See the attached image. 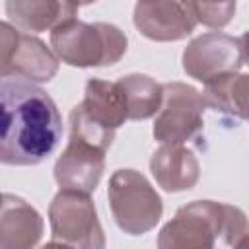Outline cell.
<instances>
[{"label": "cell", "mask_w": 249, "mask_h": 249, "mask_svg": "<svg viewBox=\"0 0 249 249\" xmlns=\"http://www.w3.org/2000/svg\"><path fill=\"white\" fill-rule=\"evenodd\" d=\"M0 160L4 165H37L58 144L60 113L51 95L23 78L0 80Z\"/></svg>", "instance_id": "6da1fadb"}, {"label": "cell", "mask_w": 249, "mask_h": 249, "mask_svg": "<svg viewBox=\"0 0 249 249\" xmlns=\"http://www.w3.org/2000/svg\"><path fill=\"white\" fill-rule=\"evenodd\" d=\"M249 233L241 208L214 200H193L160 230L158 249H235Z\"/></svg>", "instance_id": "7a4b0ae2"}, {"label": "cell", "mask_w": 249, "mask_h": 249, "mask_svg": "<svg viewBox=\"0 0 249 249\" xmlns=\"http://www.w3.org/2000/svg\"><path fill=\"white\" fill-rule=\"evenodd\" d=\"M51 47L58 60L70 66H111L126 53V35L117 25L74 18L51 31Z\"/></svg>", "instance_id": "3957f363"}, {"label": "cell", "mask_w": 249, "mask_h": 249, "mask_svg": "<svg viewBox=\"0 0 249 249\" xmlns=\"http://www.w3.org/2000/svg\"><path fill=\"white\" fill-rule=\"evenodd\" d=\"M107 196L117 226L130 235L150 231L163 214L160 195L134 169H117L109 179Z\"/></svg>", "instance_id": "277c9868"}, {"label": "cell", "mask_w": 249, "mask_h": 249, "mask_svg": "<svg viewBox=\"0 0 249 249\" xmlns=\"http://www.w3.org/2000/svg\"><path fill=\"white\" fill-rule=\"evenodd\" d=\"M53 239L74 249H105L95 204L86 193L60 189L49 204Z\"/></svg>", "instance_id": "5b68a950"}, {"label": "cell", "mask_w": 249, "mask_h": 249, "mask_svg": "<svg viewBox=\"0 0 249 249\" xmlns=\"http://www.w3.org/2000/svg\"><path fill=\"white\" fill-rule=\"evenodd\" d=\"M202 93L183 82L163 84V103L154 123V138L167 146H183L202 130L206 109Z\"/></svg>", "instance_id": "8992f818"}, {"label": "cell", "mask_w": 249, "mask_h": 249, "mask_svg": "<svg viewBox=\"0 0 249 249\" xmlns=\"http://www.w3.org/2000/svg\"><path fill=\"white\" fill-rule=\"evenodd\" d=\"M58 70V56L37 37L0 23V74L27 82H49Z\"/></svg>", "instance_id": "52a82bcc"}, {"label": "cell", "mask_w": 249, "mask_h": 249, "mask_svg": "<svg viewBox=\"0 0 249 249\" xmlns=\"http://www.w3.org/2000/svg\"><path fill=\"white\" fill-rule=\"evenodd\" d=\"M241 64V41L218 31L193 39L183 51V70L202 84H208L224 74H235Z\"/></svg>", "instance_id": "ba28073f"}, {"label": "cell", "mask_w": 249, "mask_h": 249, "mask_svg": "<svg viewBox=\"0 0 249 249\" xmlns=\"http://www.w3.org/2000/svg\"><path fill=\"white\" fill-rule=\"evenodd\" d=\"M103 171L105 150L72 136L54 163V179L58 187L64 191H78L86 195L97 189Z\"/></svg>", "instance_id": "9c48e42d"}, {"label": "cell", "mask_w": 249, "mask_h": 249, "mask_svg": "<svg viewBox=\"0 0 249 249\" xmlns=\"http://www.w3.org/2000/svg\"><path fill=\"white\" fill-rule=\"evenodd\" d=\"M196 18L191 2H138L134 6L136 29L152 41H179L193 33Z\"/></svg>", "instance_id": "30bf717a"}, {"label": "cell", "mask_w": 249, "mask_h": 249, "mask_svg": "<svg viewBox=\"0 0 249 249\" xmlns=\"http://www.w3.org/2000/svg\"><path fill=\"white\" fill-rule=\"evenodd\" d=\"M78 111L101 130L117 132L124 121H128V105L119 82H107L91 78L86 82L84 99L76 105Z\"/></svg>", "instance_id": "8fae6325"}, {"label": "cell", "mask_w": 249, "mask_h": 249, "mask_svg": "<svg viewBox=\"0 0 249 249\" xmlns=\"http://www.w3.org/2000/svg\"><path fill=\"white\" fill-rule=\"evenodd\" d=\"M41 235V214L23 198L4 193L0 212V249H33Z\"/></svg>", "instance_id": "7c38bea8"}, {"label": "cell", "mask_w": 249, "mask_h": 249, "mask_svg": "<svg viewBox=\"0 0 249 249\" xmlns=\"http://www.w3.org/2000/svg\"><path fill=\"white\" fill-rule=\"evenodd\" d=\"M150 171L163 191L179 193L196 185L200 165L196 156L189 148L161 144L152 154Z\"/></svg>", "instance_id": "4fadbf2b"}, {"label": "cell", "mask_w": 249, "mask_h": 249, "mask_svg": "<svg viewBox=\"0 0 249 249\" xmlns=\"http://www.w3.org/2000/svg\"><path fill=\"white\" fill-rule=\"evenodd\" d=\"M80 6L72 2H54V0H8L6 14L8 18L25 31L41 33L53 31L68 19H74Z\"/></svg>", "instance_id": "5bb4252c"}, {"label": "cell", "mask_w": 249, "mask_h": 249, "mask_svg": "<svg viewBox=\"0 0 249 249\" xmlns=\"http://www.w3.org/2000/svg\"><path fill=\"white\" fill-rule=\"evenodd\" d=\"M202 97L208 107L249 121V74H224L204 84Z\"/></svg>", "instance_id": "9a60e30c"}, {"label": "cell", "mask_w": 249, "mask_h": 249, "mask_svg": "<svg viewBox=\"0 0 249 249\" xmlns=\"http://www.w3.org/2000/svg\"><path fill=\"white\" fill-rule=\"evenodd\" d=\"M124 91L130 121H144L160 113L163 103V86L146 74H128L117 80Z\"/></svg>", "instance_id": "2e32d148"}, {"label": "cell", "mask_w": 249, "mask_h": 249, "mask_svg": "<svg viewBox=\"0 0 249 249\" xmlns=\"http://www.w3.org/2000/svg\"><path fill=\"white\" fill-rule=\"evenodd\" d=\"M191 10L198 23L224 27L235 14V2H191Z\"/></svg>", "instance_id": "e0dca14e"}, {"label": "cell", "mask_w": 249, "mask_h": 249, "mask_svg": "<svg viewBox=\"0 0 249 249\" xmlns=\"http://www.w3.org/2000/svg\"><path fill=\"white\" fill-rule=\"evenodd\" d=\"M239 41H241V51H243V62L249 64V31H245Z\"/></svg>", "instance_id": "ac0fdd59"}, {"label": "cell", "mask_w": 249, "mask_h": 249, "mask_svg": "<svg viewBox=\"0 0 249 249\" xmlns=\"http://www.w3.org/2000/svg\"><path fill=\"white\" fill-rule=\"evenodd\" d=\"M41 249H74V247H70V245H66V243H60V241H49V243H45Z\"/></svg>", "instance_id": "d6986e66"}, {"label": "cell", "mask_w": 249, "mask_h": 249, "mask_svg": "<svg viewBox=\"0 0 249 249\" xmlns=\"http://www.w3.org/2000/svg\"><path fill=\"white\" fill-rule=\"evenodd\" d=\"M235 249H249V233H247V235L237 243V247H235Z\"/></svg>", "instance_id": "ffe728a7"}]
</instances>
